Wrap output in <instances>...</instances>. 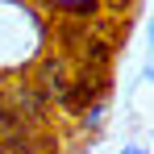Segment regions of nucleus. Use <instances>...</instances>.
Instances as JSON below:
<instances>
[{
    "instance_id": "f257e3e1",
    "label": "nucleus",
    "mask_w": 154,
    "mask_h": 154,
    "mask_svg": "<svg viewBox=\"0 0 154 154\" xmlns=\"http://www.w3.org/2000/svg\"><path fill=\"white\" fill-rule=\"evenodd\" d=\"M121 154H150L146 146H137V142H129V146H121Z\"/></svg>"
},
{
    "instance_id": "f03ea898",
    "label": "nucleus",
    "mask_w": 154,
    "mask_h": 154,
    "mask_svg": "<svg viewBox=\"0 0 154 154\" xmlns=\"http://www.w3.org/2000/svg\"><path fill=\"white\" fill-rule=\"evenodd\" d=\"M146 46H150V50H154V17H150V21H146Z\"/></svg>"
}]
</instances>
